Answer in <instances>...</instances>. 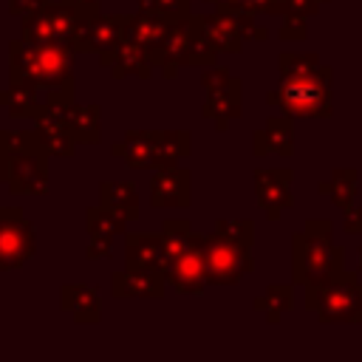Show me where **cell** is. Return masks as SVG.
<instances>
[{
    "label": "cell",
    "instance_id": "obj_19",
    "mask_svg": "<svg viewBox=\"0 0 362 362\" xmlns=\"http://www.w3.org/2000/svg\"><path fill=\"white\" fill-rule=\"evenodd\" d=\"M170 23H173V20H167V17H164V14H158V11L139 8V11H136V14H130V20H127L124 40H133V42H139V45H144V48L150 51L153 45H158V42L164 40V34H167Z\"/></svg>",
    "mask_w": 362,
    "mask_h": 362
},
{
    "label": "cell",
    "instance_id": "obj_42",
    "mask_svg": "<svg viewBox=\"0 0 362 362\" xmlns=\"http://www.w3.org/2000/svg\"><path fill=\"white\" fill-rule=\"evenodd\" d=\"M206 3H215V0H206Z\"/></svg>",
    "mask_w": 362,
    "mask_h": 362
},
{
    "label": "cell",
    "instance_id": "obj_38",
    "mask_svg": "<svg viewBox=\"0 0 362 362\" xmlns=\"http://www.w3.org/2000/svg\"><path fill=\"white\" fill-rule=\"evenodd\" d=\"M68 3H74V6H76V11L82 14V20H85V17H93V14H99L96 0H68Z\"/></svg>",
    "mask_w": 362,
    "mask_h": 362
},
{
    "label": "cell",
    "instance_id": "obj_12",
    "mask_svg": "<svg viewBox=\"0 0 362 362\" xmlns=\"http://www.w3.org/2000/svg\"><path fill=\"white\" fill-rule=\"evenodd\" d=\"M127 20L130 14H93V17H85L79 23V31L71 42L74 51H82V54H105L110 51L113 45H119L124 40V31H127Z\"/></svg>",
    "mask_w": 362,
    "mask_h": 362
},
{
    "label": "cell",
    "instance_id": "obj_27",
    "mask_svg": "<svg viewBox=\"0 0 362 362\" xmlns=\"http://www.w3.org/2000/svg\"><path fill=\"white\" fill-rule=\"evenodd\" d=\"M37 90L34 85H25V82H8V90H0V107L8 110V116H34L37 107H40V99H37Z\"/></svg>",
    "mask_w": 362,
    "mask_h": 362
},
{
    "label": "cell",
    "instance_id": "obj_28",
    "mask_svg": "<svg viewBox=\"0 0 362 362\" xmlns=\"http://www.w3.org/2000/svg\"><path fill=\"white\" fill-rule=\"evenodd\" d=\"M192 223L187 218H170L164 221V229H161V266H167L175 255L184 252V246L192 240Z\"/></svg>",
    "mask_w": 362,
    "mask_h": 362
},
{
    "label": "cell",
    "instance_id": "obj_9",
    "mask_svg": "<svg viewBox=\"0 0 362 362\" xmlns=\"http://www.w3.org/2000/svg\"><path fill=\"white\" fill-rule=\"evenodd\" d=\"M201 28V14L195 17H178L170 23L164 40L147 51L153 68H164V76H175L181 65H189V48Z\"/></svg>",
    "mask_w": 362,
    "mask_h": 362
},
{
    "label": "cell",
    "instance_id": "obj_39",
    "mask_svg": "<svg viewBox=\"0 0 362 362\" xmlns=\"http://www.w3.org/2000/svg\"><path fill=\"white\" fill-rule=\"evenodd\" d=\"M243 6V0H215V8L221 11H238Z\"/></svg>",
    "mask_w": 362,
    "mask_h": 362
},
{
    "label": "cell",
    "instance_id": "obj_15",
    "mask_svg": "<svg viewBox=\"0 0 362 362\" xmlns=\"http://www.w3.org/2000/svg\"><path fill=\"white\" fill-rule=\"evenodd\" d=\"M110 286H113V297H164L167 277L161 269L127 263L124 272L113 274Z\"/></svg>",
    "mask_w": 362,
    "mask_h": 362
},
{
    "label": "cell",
    "instance_id": "obj_14",
    "mask_svg": "<svg viewBox=\"0 0 362 362\" xmlns=\"http://www.w3.org/2000/svg\"><path fill=\"white\" fill-rule=\"evenodd\" d=\"M34 122H37V141L48 156H71L76 150L79 141L74 139L68 122L57 107H48L45 102H40Z\"/></svg>",
    "mask_w": 362,
    "mask_h": 362
},
{
    "label": "cell",
    "instance_id": "obj_20",
    "mask_svg": "<svg viewBox=\"0 0 362 362\" xmlns=\"http://www.w3.org/2000/svg\"><path fill=\"white\" fill-rule=\"evenodd\" d=\"M62 308L74 314L76 322H99V294L88 283H65L62 286Z\"/></svg>",
    "mask_w": 362,
    "mask_h": 362
},
{
    "label": "cell",
    "instance_id": "obj_7",
    "mask_svg": "<svg viewBox=\"0 0 362 362\" xmlns=\"http://www.w3.org/2000/svg\"><path fill=\"white\" fill-rule=\"evenodd\" d=\"M0 181L17 195H45L48 192V153L37 144L0 158Z\"/></svg>",
    "mask_w": 362,
    "mask_h": 362
},
{
    "label": "cell",
    "instance_id": "obj_5",
    "mask_svg": "<svg viewBox=\"0 0 362 362\" xmlns=\"http://www.w3.org/2000/svg\"><path fill=\"white\" fill-rule=\"evenodd\" d=\"M204 260H206V280L218 286H232L255 269L249 246L221 232L204 235Z\"/></svg>",
    "mask_w": 362,
    "mask_h": 362
},
{
    "label": "cell",
    "instance_id": "obj_11",
    "mask_svg": "<svg viewBox=\"0 0 362 362\" xmlns=\"http://www.w3.org/2000/svg\"><path fill=\"white\" fill-rule=\"evenodd\" d=\"M167 283L181 294H201L206 288V260H204V235L195 232L192 240L184 246L181 255H175L164 266Z\"/></svg>",
    "mask_w": 362,
    "mask_h": 362
},
{
    "label": "cell",
    "instance_id": "obj_25",
    "mask_svg": "<svg viewBox=\"0 0 362 362\" xmlns=\"http://www.w3.org/2000/svg\"><path fill=\"white\" fill-rule=\"evenodd\" d=\"M153 133V167H173L175 158L189 153V139L184 130H150Z\"/></svg>",
    "mask_w": 362,
    "mask_h": 362
},
{
    "label": "cell",
    "instance_id": "obj_10",
    "mask_svg": "<svg viewBox=\"0 0 362 362\" xmlns=\"http://www.w3.org/2000/svg\"><path fill=\"white\" fill-rule=\"evenodd\" d=\"M204 88H206V105H204V116L215 119L218 130L229 127V119L240 116V79H235L226 68H206L201 76Z\"/></svg>",
    "mask_w": 362,
    "mask_h": 362
},
{
    "label": "cell",
    "instance_id": "obj_23",
    "mask_svg": "<svg viewBox=\"0 0 362 362\" xmlns=\"http://www.w3.org/2000/svg\"><path fill=\"white\" fill-rule=\"evenodd\" d=\"M62 113V119L68 122L74 139L79 144H93L99 141V107L96 105H65V107H57Z\"/></svg>",
    "mask_w": 362,
    "mask_h": 362
},
{
    "label": "cell",
    "instance_id": "obj_1",
    "mask_svg": "<svg viewBox=\"0 0 362 362\" xmlns=\"http://www.w3.org/2000/svg\"><path fill=\"white\" fill-rule=\"evenodd\" d=\"M266 102L286 116H331V68L322 65L317 54H280V85Z\"/></svg>",
    "mask_w": 362,
    "mask_h": 362
},
{
    "label": "cell",
    "instance_id": "obj_34",
    "mask_svg": "<svg viewBox=\"0 0 362 362\" xmlns=\"http://www.w3.org/2000/svg\"><path fill=\"white\" fill-rule=\"evenodd\" d=\"M280 40H286V42L305 40V17L286 14V23H283V28H280Z\"/></svg>",
    "mask_w": 362,
    "mask_h": 362
},
{
    "label": "cell",
    "instance_id": "obj_33",
    "mask_svg": "<svg viewBox=\"0 0 362 362\" xmlns=\"http://www.w3.org/2000/svg\"><path fill=\"white\" fill-rule=\"evenodd\" d=\"M280 3L283 0H243V6L235 14H246V17H257V14H280Z\"/></svg>",
    "mask_w": 362,
    "mask_h": 362
},
{
    "label": "cell",
    "instance_id": "obj_36",
    "mask_svg": "<svg viewBox=\"0 0 362 362\" xmlns=\"http://www.w3.org/2000/svg\"><path fill=\"white\" fill-rule=\"evenodd\" d=\"M42 6H45V0H8V11L17 14L20 20L28 17V14H34V11L42 8Z\"/></svg>",
    "mask_w": 362,
    "mask_h": 362
},
{
    "label": "cell",
    "instance_id": "obj_37",
    "mask_svg": "<svg viewBox=\"0 0 362 362\" xmlns=\"http://www.w3.org/2000/svg\"><path fill=\"white\" fill-rule=\"evenodd\" d=\"M345 232L348 235H362V206H348L345 209Z\"/></svg>",
    "mask_w": 362,
    "mask_h": 362
},
{
    "label": "cell",
    "instance_id": "obj_22",
    "mask_svg": "<svg viewBox=\"0 0 362 362\" xmlns=\"http://www.w3.org/2000/svg\"><path fill=\"white\" fill-rule=\"evenodd\" d=\"M99 201L105 209H110L124 221L139 218V195H136V187L127 181H105L99 187Z\"/></svg>",
    "mask_w": 362,
    "mask_h": 362
},
{
    "label": "cell",
    "instance_id": "obj_17",
    "mask_svg": "<svg viewBox=\"0 0 362 362\" xmlns=\"http://www.w3.org/2000/svg\"><path fill=\"white\" fill-rule=\"evenodd\" d=\"M85 223H88V235H90V243H88V252L85 257L88 260H96V257H110V240L113 235L124 232V218L113 215L110 209H105L102 204L99 206H90L85 212Z\"/></svg>",
    "mask_w": 362,
    "mask_h": 362
},
{
    "label": "cell",
    "instance_id": "obj_13",
    "mask_svg": "<svg viewBox=\"0 0 362 362\" xmlns=\"http://www.w3.org/2000/svg\"><path fill=\"white\" fill-rule=\"evenodd\" d=\"M291 178L294 173L288 167H274V170H257L255 173V192H257V206H263L266 218H277L283 209H288L291 201Z\"/></svg>",
    "mask_w": 362,
    "mask_h": 362
},
{
    "label": "cell",
    "instance_id": "obj_30",
    "mask_svg": "<svg viewBox=\"0 0 362 362\" xmlns=\"http://www.w3.org/2000/svg\"><path fill=\"white\" fill-rule=\"evenodd\" d=\"M291 305H294V288L283 286V283H272L266 288V294L255 300V308L263 311L269 322H277L283 317V311H291Z\"/></svg>",
    "mask_w": 362,
    "mask_h": 362
},
{
    "label": "cell",
    "instance_id": "obj_18",
    "mask_svg": "<svg viewBox=\"0 0 362 362\" xmlns=\"http://www.w3.org/2000/svg\"><path fill=\"white\" fill-rule=\"evenodd\" d=\"M102 65L110 68V74L116 79L127 76V74H136V76H150V57H147V48L133 42V40H122L119 45H113L110 51L99 54Z\"/></svg>",
    "mask_w": 362,
    "mask_h": 362
},
{
    "label": "cell",
    "instance_id": "obj_4",
    "mask_svg": "<svg viewBox=\"0 0 362 362\" xmlns=\"http://www.w3.org/2000/svg\"><path fill=\"white\" fill-rule=\"evenodd\" d=\"M305 305L320 317V322H356L362 305V286L354 274L305 286Z\"/></svg>",
    "mask_w": 362,
    "mask_h": 362
},
{
    "label": "cell",
    "instance_id": "obj_29",
    "mask_svg": "<svg viewBox=\"0 0 362 362\" xmlns=\"http://www.w3.org/2000/svg\"><path fill=\"white\" fill-rule=\"evenodd\" d=\"M320 192H325L337 206L348 209L354 204V195H356V170H348V167H337L331 173V178L320 187Z\"/></svg>",
    "mask_w": 362,
    "mask_h": 362
},
{
    "label": "cell",
    "instance_id": "obj_32",
    "mask_svg": "<svg viewBox=\"0 0 362 362\" xmlns=\"http://www.w3.org/2000/svg\"><path fill=\"white\" fill-rule=\"evenodd\" d=\"M215 232L232 238V240H240L246 246H252V238H255V223L252 221H218L215 223Z\"/></svg>",
    "mask_w": 362,
    "mask_h": 362
},
{
    "label": "cell",
    "instance_id": "obj_16",
    "mask_svg": "<svg viewBox=\"0 0 362 362\" xmlns=\"http://www.w3.org/2000/svg\"><path fill=\"white\" fill-rule=\"evenodd\" d=\"M153 206H187L189 204V170L184 167H158L150 181Z\"/></svg>",
    "mask_w": 362,
    "mask_h": 362
},
{
    "label": "cell",
    "instance_id": "obj_41",
    "mask_svg": "<svg viewBox=\"0 0 362 362\" xmlns=\"http://www.w3.org/2000/svg\"><path fill=\"white\" fill-rule=\"evenodd\" d=\"M45 3H62V0H45Z\"/></svg>",
    "mask_w": 362,
    "mask_h": 362
},
{
    "label": "cell",
    "instance_id": "obj_8",
    "mask_svg": "<svg viewBox=\"0 0 362 362\" xmlns=\"http://www.w3.org/2000/svg\"><path fill=\"white\" fill-rule=\"evenodd\" d=\"M37 252V235L20 206H0V272L23 266Z\"/></svg>",
    "mask_w": 362,
    "mask_h": 362
},
{
    "label": "cell",
    "instance_id": "obj_3",
    "mask_svg": "<svg viewBox=\"0 0 362 362\" xmlns=\"http://www.w3.org/2000/svg\"><path fill=\"white\" fill-rule=\"evenodd\" d=\"M294 283L297 286H320L337 277H345L342 269V249L331 246V221L311 218L305 229L294 235Z\"/></svg>",
    "mask_w": 362,
    "mask_h": 362
},
{
    "label": "cell",
    "instance_id": "obj_40",
    "mask_svg": "<svg viewBox=\"0 0 362 362\" xmlns=\"http://www.w3.org/2000/svg\"><path fill=\"white\" fill-rule=\"evenodd\" d=\"M356 322H362V305H359V317H356Z\"/></svg>",
    "mask_w": 362,
    "mask_h": 362
},
{
    "label": "cell",
    "instance_id": "obj_24",
    "mask_svg": "<svg viewBox=\"0 0 362 362\" xmlns=\"http://www.w3.org/2000/svg\"><path fill=\"white\" fill-rule=\"evenodd\" d=\"M113 153L116 156H124V161L133 167V170H147L153 167V133L150 130H130L124 136V141L113 144Z\"/></svg>",
    "mask_w": 362,
    "mask_h": 362
},
{
    "label": "cell",
    "instance_id": "obj_21",
    "mask_svg": "<svg viewBox=\"0 0 362 362\" xmlns=\"http://www.w3.org/2000/svg\"><path fill=\"white\" fill-rule=\"evenodd\" d=\"M294 139H291V116H269L266 130L255 133V153H277V156H291Z\"/></svg>",
    "mask_w": 362,
    "mask_h": 362
},
{
    "label": "cell",
    "instance_id": "obj_26",
    "mask_svg": "<svg viewBox=\"0 0 362 362\" xmlns=\"http://www.w3.org/2000/svg\"><path fill=\"white\" fill-rule=\"evenodd\" d=\"M124 243H127V263L133 266H153V269H161V238L158 235H124Z\"/></svg>",
    "mask_w": 362,
    "mask_h": 362
},
{
    "label": "cell",
    "instance_id": "obj_6",
    "mask_svg": "<svg viewBox=\"0 0 362 362\" xmlns=\"http://www.w3.org/2000/svg\"><path fill=\"white\" fill-rule=\"evenodd\" d=\"M82 14L74 3H45L34 14L23 17V40L28 42H62L71 45L79 31Z\"/></svg>",
    "mask_w": 362,
    "mask_h": 362
},
{
    "label": "cell",
    "instance_id": "obj_31",
    "mask_svg": "<svg viewBox=\"0 0 362 362\" xmlns=\"http://www.w3.org/2000/svg\"><path fill=\"white\" fill-rule=\"evenodd\" d=\"M139 8H150L164 14L167 20H178L189 14V0H139Z\"/></svg>",
    "mask_w": 362,
    "mask_h": 362
},
{
    "label": "cell",
    "instance_id": "obj_2",
    "mask_svg": "<svg viewBox=\"0 0 362 362\" xmlns=\"http://www.w3.org/2000/svg\"><path fill=\"white\" fill-rule=\"evenodd\" d=\"M71 57H74L71 45L28 42L20 37L8 45V82H25L40 90L74 85Z\"/></svg>",
    "mask_w": 362,
    "mask_h": 362
},
{
    "label": "cell",
    "instance_id": "obj_35",
    "mask_svg": "<svg viewBox=\"0 0 362 362\" xmlns=\"http://www.w3.org/2000/svg\"><path fill=\"white\" fill-rule=\"evenodd\" d=\"M325 0H283L280 3V14H297V17H308L314 14Z\"/></svg>",
    "mask_w": 362,
    "mask_h": 362
}]
</instances>
